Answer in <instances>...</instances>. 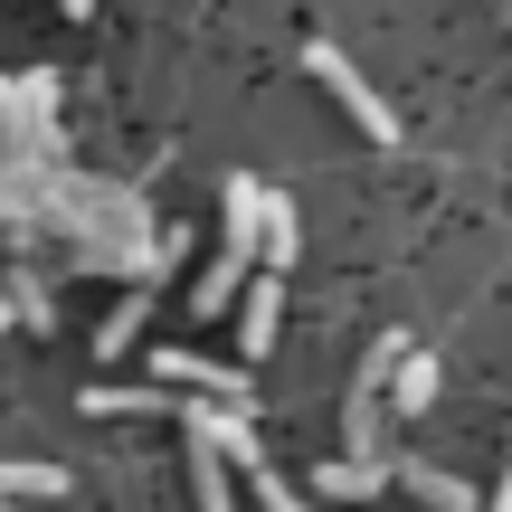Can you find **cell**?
Wrapping results in <instances>:
<instances>
[{"label":"cell","instance_id":"obj_1","mask_svg":"<svg viewBox=\"0 0 512 512\" xmlns=\"http://www.w3.org/2000/svg\"><path fill=\"white\" fill-rule=\"evenodd\" d=\"M0 152H10V171L67 162V143H57V76L48 67L0 76Z\"/></svg>","mask_w":512,"mask_h":512},{"label":"cell","instance_id":"obj_2","mask_svg":"<svg viewBox=\"0 0 512 512\" xmlns=\"http://www.w3.org/2000/svg\"><path fill=\"white\" fill-rule=\"evenodd\" d=\"M304 67H313V76H323V86H332V95H342V114H351V124H361V133H370V143H399V114H389V95H370V76H361V67H351V57H342V48H332V38H313V48H304Z\"/></svg>","mask_w":512,"mask_h":512},{"label":"cell","instance_id":"obj_3","mask_svg":"<svg viewBox=\"0 0 512 512\" xmlns=\"http://www.w3.org/2000/svg\"><path fill=\"white\" fill-rule=\"evenodd\" d=\"M152 380H162V389H209V399H256L247 370L209 361V351H152Z\"/></svg>","mask_w":512,"mask_h":512},{"label":"cell","instance_id":"obj_4","mask_svg":"<svg viewBox=\"0 0 512 512\" xmlns=\"http://www.w3.org/2000/svg\"><path fill=\"white\" fill-rule=\"evenodd\" d=\"M389 475H399V465H380V456H332V465H313V494H332V503H370Z\"/></svg>","mask_w":512,"mask_h":512},{"label":"cell","instance_id":"obj_5","mask_svg":"<svg viewBox=\"0 0 512 512\" xmlns=\"http://www.w3.org/2000/svg\"><path fill=\"white\" fill-rule=\"evenodd\" d=\"M190 494H200V512H228V446L200 418H190Z\"/></svg>","mask_w":512,"mask_h":512},{"label":"cell","instance_id":"obj_6","mask_svg":"<svg viewBox=\"0 0 512 512\" xmlns=\"http://www.w3.org/2000/svg\"><path fill=\"white\" fill-rule=\"evenodd\" d=\"M275 332H285V285H275V275H247V323H238L247 361H256V351H275Z\"/></svg>","mask_w":512,"mask_h":512},{"label":"cell","instance_id":"obj_7","mask_svg":"<svg viewBox=\"0 0 512 512\" xmlns=\"http://www.w3.org/2000/svg\"><path fill=\"white\" fill-rule=\"evenodd\" d=\"M389 389H399V418H418V408H437V389H446V370H437V351H399V370H389Z\"/></svg>","mask_w":512,"mask_h":512},{"label":"cell","instance_id":"obj_8","mask_svg":"<svg viewBox=\"0 0 512 512\" xmlns=\"http://www.w3.org/2000/svg\"><path fill=\"white\" fill-rule=\"evenodd\" d=\"M228 247H247L256 266H266V190H256L247 171L228 181Z\"/></svg>","mask_w":512,"mask_h":512},{"label":"cell","instance_id":"obj_9","mask_svg":"<svg viewBox=\"0 0 512 512\" xmlns=\"http://www.w3.org/2000/svg\"><path fill=\"white\" fill-rule=\"evenodd\" d=\"M399 484H408L418 503H437V512H475V484L446 475V465H427V456H408V465H399Z\"/></svg>","mask_w":512,"mask_h":512},{"label":"cell","instance_id":"obj_10","mask_svg":"<svg viewBox=\"0 0 512 512\" xmlns=\"http://www.w3.org/2000/svg\"><path fill=\"white\" fill-rule=\"evenodd\" d=\"M247 275H256V256H247V247H219V266L200 275V313H219V304H238V285H247Z\"/></svg>","mask_w":512,"mask_h":512},{"label":"cell","instance_id":"obj_11","mask_svg":"<svg viewBox=\"0 0 512 512\" xmlns=\"http://www.w3.org/2000/svg\"><path fill=\"white\" fill-rule=\"evenodd\" d=\"M133 342H143V285H133V294H124V304H114V313H105V323H95V351H105V361H124V351H133Z\"/></svg>","mask_w":512,"mask_h":512},{"label":"cell","instance_id":"obj_12","mask_svg":"<svg viewBox=\"0 0 512 512\" xmlns=\"http://www.w3.org/2000/svg\"><path fill=\"white\" fill-rule=\"evenodd\" d=\"M86 408H95V418H124V408H190V399H162V380H152V389H86Z\"/></svg>","mask_w":512,"mask_h":512},{"label":"cell","instance_id":"obj_13","mask_svg":"<svg viewBox=\"0 0 512 512\" xmlns=\"http://www.w3.org/2000/svg\"><path fill=\"white\" fill-rule=\"evenodd\" d=\"M294 256H304V228H294V209L266 190V266H294Z\"/></svg>","mask_w":512,"mask_h":512},{"label":"cell","instance_id":"obj_14","mask_svg":"<svg viewBox=\"0 0 512 512\" xmlns=\"http://www.w3.org/2000/svg\"><path fill=\"white\" fill-rule=\"evenodd\" d=\"M0 494H67V475H57V465H0Z\"/></svg>","mask_w":512,"mask_h":512},{"label":"cell","instance_id":"obj_15","mask_svg":"<svg viewBox=\"0 0 512 512\" xmlns=\"http://www.w3.org/2000/svg\"><path fill=\"white\" fill-rule=\"evenodd\" d=\"M247 475H256V503H266V512H304V494H294V484H285V475H275V465H266V456H256V465H247Z\"/></svg>","mask_w":512,"mask_h":512},{"label":"cell","instance_id":"obj_16","mask_svg":"<svg viewBox=\"0 0 512 512\" xmlns=\"http://www.w3.org/2000/svg\"><path fill=\"white\" fill-rule=\"evenodd\" d=\"M10 304H19V323H48V285H38V275H10Z\"/></svg>","mask_w":512,"mask_h":512},{"label":"cell","instance_id":"obj_17","mask_svg":"<svg viewBox=\"0 0 512 512\" xmlns=\"http://www.w3.org/2000/svg\"><path fill=\"white\" fill-rule=\"evenodd\" d=\"M484 512H512V465H503V484H494V503H484Z\"/></svg>","mask_w":512,"mask_h":512},{"label":"cell","instance_id":"obj_18","mask_svg":"<svg viewBox=\"0 0 512 512\" xmlns=\"http://www.w3.org/2000/svg\"><path fill=\"white\" fill-rule=\"evenodd\" d=\"M10 323H19V304H10V294H0V332H10Z\"/></svg>","mask_w":512,"mask_h":512},{"label":"cell","instance_id":"obj_19","mask_svg":"<svg viewBox=\"0 0 512 512\" xmlns=\"http://www.w3.org/2000/svg\"><path fill=\"white\" fill-rule=\"evenodd\" d=\"M67 10H76V19H86V0H67Z\"/></svg>","mask_w":512,"mask_h":512}]
</instances>
